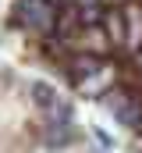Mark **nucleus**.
<instances>
[{
	"label": "nucleus",
	"mask_w": 142,
	"mask_h": 153,
	"mask_svg": "<svg viewBox=\"0 0 142 153\" xmlns=\"http://www.w3.org/2000/svg\"><path fill=\"white\" fill-rule=\"evenodd\" d=\"M29 96H32V103L39 111H57L61 107V96H57V89L50 82H32L29 85Z\"/></svg>",
	"instance_id": "obj_3"
},
{
	"label": "nucleus",
	"mask_w": 142,
	"mask_h": 153,
	"mask_svg": "<svg viewBox=\"0 0 142 153\" xmlns=\"http://www.w3.org/2000/svg\"><path fill=\"white\" fill-rule=\"evenodd\" d=\"M103 107L117 117L121 125H128V128H135V125L142 121V103L132 96V93H128V89H114V85H106Z\"/></svg>",
	"instance_id": "obj_1"
},
{
	"label": "nucleus",
	"mask_w": 142,
	"mask_h": 153,
	"mask_svg": "<svg viewBox=\"0 0 142 153\" xmlns=\"http://www.w3.org/2000/svg\"><path fill=\"white\" fill-rule=\"evenodd\" d=\"M106 71V61H100V57H92V53H85V57H75L68 64V75L75 85H85V82H92V78H100Z\"/></svg>",
	"instance_id": "obj_2"
},
{
	"label": "nucleus",
	"mask_w": 142,
	"mask_h": 153,
	"mask_svg": "<svg viewBox=\"0 0 142 153\" xmlns=\"http://www.w3.org/2000/svg\"><path fill=\"white\" fill-rule=\"evenodd\" d=\"M135 61H139V64H142V46H139V50H135Z\"/></svg>",
	"instance_id": "obj_4"
}]
</instances>
